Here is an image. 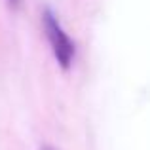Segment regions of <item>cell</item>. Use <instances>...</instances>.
<instances>
[{
  "label": "cell",
  "mask_w": 150,
  "mask_h": 150,
  "mask_svg": "<svg viewBox=\"0 0 150 150\" xmlns=\"http://www.w3.org/2000/svg\"><path fill=\"white\" fill-rule=\"evenodd\" d=\"M42 150H53L51 146H42Z\"/></svg>",
  "instance_id": "3"
},
{
  "label": "cell",
  "mask_w": 150,
  "mask_h": 150,
  "mask_svg": "<svg viewBox=\"0 0 150 150\" xmlns=\"http://www.w3.org/2000/svg\"><path fill=\"white\" fill-rule=\"evenodd\" d=\"M19 2H21V0H8V4H10L11 8H17V6H19Z\"/></svg>",
  "instance_id": "2"
},
{
  "label": "cell",
  "mask_w": 150,
  "mask_h": 150,
  "mask_svg": "<svg viewBox=\"0 0 150 150\" xmlns=\"http://www.w3.org/2000/svg\"><path fill=\"white\" fill-rule=\"evenodd\" d=\"M42 23H44V30H46V36L50 40V46H51V51L55 55V61L59 63L61 69H70L74 61V44L72 40L69 38V34L65 33L63 25L59 23L57 15L46 8L42 11Z\"/></svg>",
  "instance_id": "1"
}]
</instances>
